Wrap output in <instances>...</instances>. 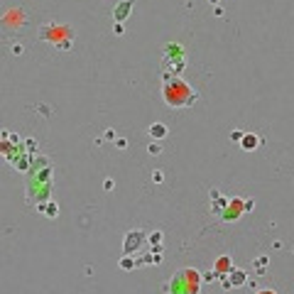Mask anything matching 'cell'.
Instances as JSON below:
<instances>
[{
  "instance_id": "obj_1",
  "label": "cell",
  "mask_w": 294,
  "mask_h": 294,
  "mask_svg": "<svg viewBox=\"0 0 294 294\" xmlns=\"http://www.w3.org/2000/svg\"><path fill=\"white\" fill-rule=\"evenodd\" d=\"M162 96H165L167 105H172V108L189 105V103H194V101L199 98V96H196V91H191V88H189V84H184L182 79H169V81L165 84Z\"/></svg>"
},
{
  "instance_id": "obj_2",
  "label": "cell",
  "mask_w": 294,
  "mask_h": 294,
  "mask_svg": "<svg viewBox=\"0 0 294 294\" xmlns=\"http://www.w3.org/2000/svg\"><path fill=\"white\" fill-rule=\"evenodd\" d=\"M240 145H243V150H255V147H257V137L255 135H245Z\"/></svg>"
},
{
  "instance_id": "obj_3",
  "label": "cell",
  "mask_w": 294,
  "mask_h": 294,
  "mask_svg": "<svg viewBox=\"0 0 294 294\" xmlns=\"http://www.w3.org/2000/svg\"><path fill=\"white\" fill-rule=\"evenodd\" d=\"M150 135H152V137H165V135H167V127H165L162 123H157V125L150 127Z\"/></svg>"
},
{
  "instance_id": "obj_4",
  "label": "cell",
  "mask_w": 294,
  "mask_h": 294,
  "mask_svg": "<svg viewBox=\"0 0 294 294\" xmlns=\"http://www.w3.org/2000/svg\"><path fill=\"white\" fill-rule=\"evenodd\" d=\"M127 8H130V3H123V5H120V18L127 15Z\"/></svg>"
},
{
  "instance_id": "obj_5",
  "label": "cell",
  "mask_w": 294,
  "mask_h": 294,
  "mask_svg": "<svg viewBox=\"0 0 294 294\" xmlns=\"http://www.w3.org/2000/svg\"><path fill=\"white\" fill-rule=\"evenodd\" d=\"M257 294H274V292H270V289H265V292H257Z\"/></svg>"
}]
</instances>
